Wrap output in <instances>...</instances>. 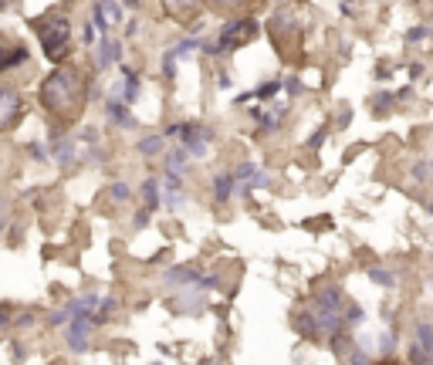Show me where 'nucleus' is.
<instances>
[{
  "mask_svg": "<svg viewBox=\"0 0 433 365\" xmlns=\"http://www.w3.org/2000/svg\"><path fill=\"white\" fill-rule=\"evenodd\" d=\"M233 193V176L231 173H220V176H214V199L216 203H227Z\"/></svg>",
  "mask_w": 433,
  "mask_h": 365,
  "instance_id": "nucleus-14",
  "label": "nucleus"
},
{
  "mask_svg": "<svg viewBox=\"0 0 433 365\" xmlns=\"http://www.w3.org/2000/svg\"><path fill=\"white\" fill-rule=\"evenodd\" d=\"M423 37H427V28H413L410 34H406V41H413V45H417V41H423Z\"/></svg>",
  "mask_w": 433,
  "mask_h": 365,
  "instance_id": "nucleus-27",
  "label": "nucleus"
},
{
  "mask_svg": "<svg viewBox=\"0 0 433 365\" xmlns=\"http://www.w3.org/2000/svg\"><path fill=\"white\" fill-rule=\"evenodd\" d=\"M322 139H325V129H318V132H315V136H311V149H318V146H322Z\"/></svg>",
  "mask_w": 433,
  "mask_h": 365,
  "instance_id": "nucleus-28",
  "label": "nucleus"
},
{
  "mask_svg": "<svg viewBox=\"0 0 433 365\" xmlns=\"http://www.w3.org/2000/svg\"><path fill=\"white\" fill-rule=\"evenodd\" d=\"M254 119L261 129H278L281 119H284V108H271V112H254Z\"/></svg>",
  "mask_w": 433,
  "mask_h": 365,
  "instance_id": "nucleus-16",
  "label": "nucleus"
},
{
  "mask_svg": "<svg viewBox=\"0 0 433 365\" xmlns=\"http://www.w3.org/2000/svg\"><path fill=\"white\" fill-rule=\"evenodd\" d=\"M288 91H291V95H298V91H301V85H298V78H288Z\"/></svg>",
  "mask_w": 433,
  "mask_h": 365,
  "instance_id": "nucleus-30",
  "label": "nucleus"
},
{
  "mask_svg": "<svg viewBox=\"0 0 433 365\" xmlns=\"http://www.w3.org/2000/svg\"><path fill=\"white\" fill-rule=\"evenodd\" d=\"M108 122H115V125H122V129H132L136 125V119L129 115V108H125V102H108Z\"/></svg>",
  "mask_w": 433,
  "mask_h": 365,
  "instance_id": "nucleus-13",
  "label": "nucleus"
},
{
  "mask_svg": "<svg viewBox=\"0 0 433 365\" xmlns=\"http://www.w3.org/2000/svg\"><path fill=\"white\" fill-rule=\"evenodd\" d=\"M417 345L420 349H427V352H433V335H430V325H427V321H420L417 325Z\"/></svg>",
  "mask_w": 433,
  "mask_h": 365,
  "instance_id": "nucleus-22",
  "label": "nucleus"
},
{
  "mask_svg": "<svg viewBox=\"0 0 433 365\" xmlns=\"http://www.w3.org/2000/svg\"><path fill=\"white\" fill-rule=\"evenodd\" d=\"M92 321L81 318V315H71L68 318V332H64V342H68V349L75 352V355H81V352H88V345H92Z\"/></svg>",
  "mask_w": 433,
  "mask_h": 365,
  "instance_id": "nucleus-5",
  "label": "nucleus"
},
{
  "mask_svg": "<svg viewBox=\"0 0 433 365\" xmlns=\"http://www.w3.org/2000/svg\"><path fill=\"white\" fill-rule=\"evenodd\" d=\"M233 182H248V186H267V176L264 173H258V166L254 163H241V166L231 173Z\"/></svg>",
  "mask_w": 433,
  "mask_h": 365,
  "instance_id": "nucleus-9",
  "label": "nucleus"
},
{
  "mask_svg": "<svg viewBox=\"0 0 433 365\" xmlns=\"http://www.w3.org/2000/svg\"><path fill=\"white\" fill-rule=\"evenodd\" d=\"M369 277L376 281V284H383V288H393V284H396V277H393V271H386V267H372Z\"/></svg>",
  "mask_w": 433,
  "mask_h": 365,
  "instance_id": "nucleus-23",
  "label": "nucleus"
},
{
  "mask_svg": "<svg viewBox=\"0 0 433 365\" xmlns=\"http://www.w3.org/2000/svg\"><path fill=\"white\" fill-rule=\"evenodd\" d=\"M88 102V81L71 64H58L41 85V105L51 119L75 122Z\"/></svg>",
  "mask_w": 433,
  "mask_h": 365,
  "instance_id": "nucleus-1",
  "label": "nucleus"
},
{
  "mask_svg": "<svg viewBox=\"0 0 433 365\" xmlns=\"http://www.w3.org/2000/svg\"><path fill=\"white\" fill-rule=\"evenodd\" d=\"M21 95H17L11 85H0V132H7V129H14L17 122H21Z\"/></svg>",
  "mask_w": 433,
  "mask_h": 365,
  "instance_id": "nucleus-6",
  "label": "nucleus"
},
{
  "mask_svg": "<svg viewBox=\"0 0 433 365\" xmlns=\"http://www.w3.org/2000/svg\"><path fill=\"white\" fill-rule=\"evenodd\" d=\"M163 149H166V139H163V136H146L139 142V152H142V156H159Z\"/></svg>",
  "mask_w": 433,
  "mask_h": 365,
  "instance_id": "nucleus-18",
  "label": "nucleus"
},
{
  "mask_svg": "<svg viewBox=\"0 0 433 365\" xmlns=\"http://www.w3.org/2000/svg\"><path fill=\"white\" fill-rule=\"evenodd\" d=\"M142 207H146L149 213L159 207V182H156V180H146V182H142Z\"/></svg>",
  "mask_w": 433,
  "mask_h": 365,
  "instance_id": "nucleus-15",
  "label": "nucleus"
},
{
  "mask_svg": "<svg viewBox=\"0 0 433 365\" xmlns=\"http://www.w3.org/2000/svg\"><path fill=\"white\" fill-rule=\"evenodd\" d=\"M163 7H166L173 17H193L200 11V0H163Z\"/></svg>",
  "mask_w": 433,
  "mask_h": 365,
  "instance_id": "nucleus-12",
  "label": "nucleus"
},
{
  "mask_svg": "<svg viewBox=\"0 0 433 365\" xmlns=\"http://www.w3.org/2000/svg\"><path fill=\"white\" fill-rule=\"evenodd\" d=\"M119 17H122V11H119L115 0H98V4H95V21H98L102 30H108V24H115Z\"/></svg>",
  "mask_w": 433,
  "mask_h": 365,
  "instance_id": "nucleus-8",
  "label": "nucleus"
},
{
  "mask_svg": "<svg viewBox=\"0 0 433 365\" xmlns=\"http://www.w3.org/2000/svg\"><path fill=\"white\" fill-rule=\"evenodd\" d=\"M183 166H186V152L183 149H170L166 152V173H183Z\"/></svg>",
  "mask_w": 433,
  "mask_h": 365,
  "instance_id": "nucleus-20",
  "label": "nucleus"
},
{
  "mask_svg": "<svg viewBox=\"0 0 433 365\" xmlns=\"http://www.w3.org/2000/svg\"><path fill=\"white\" fill-rule=\"evenodd\" d=\"M51 156H54L62 166H71V163H75V142H71V139H58V142H51Z\"/></svg>",
  "mask_w": 433,
  "mask_h": 365,
  "instance_id": "nucleus-11",
  "label": "nucleus"
},
{
  "mask_svg": "<svg viewBox=\"0 0 433 365\" xmlns=\"http://www.w3.org/2000/svg\"><path fill=\"white\" fill-rule=\"evenodd\" d=\"M413 176H417V180H427V163H420V166L413 169Z\"/></svg>",
  "mask_w": 433,
  "mask_h": 365,
  "instance_id": "nucleus-29",
  "label": "nucleus"
},
{
  "mask_svg": "<svg viewBox=\"0 0 433 365\" xmlns=\"http://www.w3.org/2000/svg\"><path fill=\"white\" fill-rule=\"evenodd\" d=\"M115 58H119V41H112L108 37V30H105V37L98 41V68H108V64H115Z\"/></svg>",
  "mask_w": 433,
  "mask_h": 365,
  "instance_id": "nucleus-10",
  "label": "nucleus"
},
{
  "mask_svg": "<svg viewBox=\"0 0 433 365\" xmlns=\"http://www.w3.org/2000/svg\"><path fill=\"white\" fill-rule=\"evenodd\" d=\"M214 11H220V14H233V11H241V7H248L250 0H207Z\"/></svg>",
  "mask_w": 433,
  "mask_h": 365,
  "instance_id": "nucleus-21",
  "label": "nucleus"
},
{
  "mask_svg": "<svg viewBox=\"0 0 433 365\" xmlns=\"http://www.w3.org/2000/svg\"><path fill=\"white\" fill-rule=\"evenodd\" d=\"M136 95H139V78H136V71H129L125 68V85H122V102L129 105V102H136Z\"/></svg>",
  "mask_w": 433,
  "mask_h": 365,
  "instance_id": "nucleus-17",
  "label": "nucleus"
},
{
  "mask_svg": "<svg viewBox=\"0 0 433 365\" xmlns=\"http://www.w3.org/2000/svg\"><path fill=\"white\" fill-rule=\"evenodd\" d=\"M163 71H166V78H173V75H176V51L163 58Z\"/></svg>",
  "mask_w": 433,
  "mask_h": 365,
  "instance_id": "nucleus-26",
  "label": "nucleus"
},
{
  "mask_svg": "<svg viewBox=\"0 0 433 365\" xmlns=\"http://www.w3.org/2000/svg\"><path fill=\"white\" fill-rule=\"evenodd\" d=\"M170 136H183V152L186 156H203L207 142H214V129L200 125V122H190V125H173Z\"/></svg>",
  "mask_w": 433,
  "mask_h": 365,
  "instance_id": "nucleus-4",
  "label": "nucleus"
},
{
  "mask_svg": "<svg viewBox=\"0 0 433 365\" xmlns=\"http://www.w3.org/2000/svg\"><path fill=\"white\" fill-rule=\"evenodd\" d=\"M430 355H433V352L420 349L417 342H413V345H410V362H413V365H430Z\"/></svg>",
  "mask_w": 433,
  "mask_h": 365,
  "instance_id": "nucleus-24",
  "label": "nucleus"
},
{
  "mask_svg": "<svg viewBox=\"0 0 433 365\" xmlns=\"http://www.w3.org/2000/svg\"><path fill=\"white\" fill-rule=\"evenodd\" d=\"M258 34V24L254 21H233V24H227V28L220 30V37H216V45H207V51H214V54H220V51H233V47L248 45L250 37Z\"/></svg>",
  "mask_w": 433,
  "mask_h": 365,
  "instance_id": "nucleus-3",
  "label": "nucleus"
},
{
  "mask_svg": "<svg viewBox=\"0 0 433 365\" xmlns=\"http://www.w3.org/2000/svg\"><path fill=\"white\" fill-rule=\"evenodd\" d=\"M278 88H281V81H264L258 91H250V95H241L237 102H248V98H275V95H278Z\"/></svg>",
  "mask_w": 433,
  "mask_h": 365,
  "instance_id": "nucleus-19",
  "label": "nucleus"
},
{
  "mask_svg": "<svg viewBox=\"0 0 433 365\" xmlns=\"http://www.w3.org/2000/svg\"><path fill=\"white\" fill-rule=\"evenodd\" d=\"M24 61H31L24 45H0V71H11V68L24 64Z\"/></svg>",
  "mask_w": 433,
  "mask_h": 365,
  "instance_id": "nucleus-7",
  "label": "nucleus"
},
{
  "mask_svg": "<svg viewBox=\"0 0 433 365\" xmlns=\"http://www.w3.org/2000/svg\"><path fill=\"white\" fill-rule=\"evenodd\" d=\"M379 365H400V362H379Z\"/></svg>",
  "mask_w": 433,
  "mask_h": 365,
  "instance_id": "nucleus-31",
  "label": "nucleus"
},
{
  "mask_svg": "<svg viewBox=\"0 0 433 365\" xmlns=\"http://www.w3.org/2000/svg\"><path fill=\"white\" fill-rule=\"evenodd\" d=\"M31 28L37 30V37H41V47H45L47 61L68 58V51H71V24H68V17L51 11V14L31 21Z\"/></svg>",
  "mask_w": 433,
  "mask_h": 365,
  "instance_id": "nucleus-2",
  "label": "nucleus"
},
{
  "mask_svg": "<svg viewBox=\"0 0 433 365\" xmlns=\"http://www.w3.org/2000/svg\"><path fill=\"white\" fill-rule=\"evenodd\" d=\"M108 197H112V203H125L129 199V186L125 182H112L108 186Z\"/></svg>",
  "mask_w": 433,
  "mask_h": 365,
  "instance_id": "nucleus-25",
  "label": "nucleus"
}]
</instances>
